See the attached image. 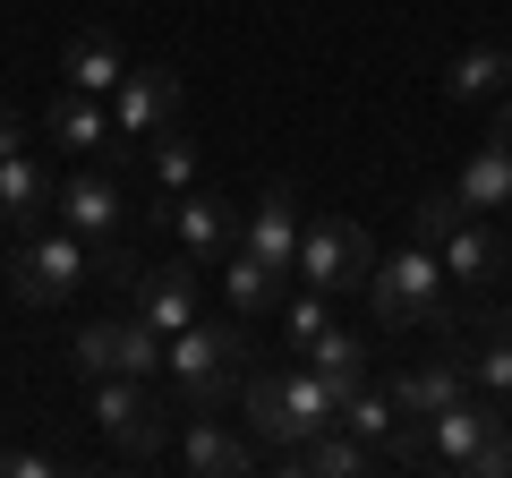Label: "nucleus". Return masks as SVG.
<instances>
[{"instance_id":"f257e3e1","label":"nucleus","mask_w":512,"mask_h":478,"mask_svg":"<svg viewBox=\"0 0 512 478\" xmlns=\"http://www.w3.org/2000/svg\"><path fill=\"white\" fill-rule=\"evenodd\" d=\"M239 410H248L256 453H291V444H308L316 427L342 419V393H333L325 376L299 359V368H248V385H239Z\"/></svg>"},{"instance_id":"f03ea898","label":"nucleus","mask_w":512,"mask_h":478,"mask_svg":"<svg viewBox=\"0 0 512 478\" xmlns=\"http://www.w3.org/2000/svg\"><path fill=\"white\" fill-rule=\"evenodd\" d=\"M163 368H171V385H180L188 410H222L239 385H248V316H222V325L188 316V325L163 342Z\"/></svg>"},{"instance_id":"7ed1b4c3","label":"nucleus","mask_w":512,"mask_h":478,"mask_svg":"<svg viewBox=\"0 0 512 478\" xmlns=\"http://www.w3.org/2000/svg\"><path fill=\"white\" fill-rule=\"evenodd\" d=\"M367 308H376V325H453V282H444V265H436V248H419V239H402L393 257L367 274Z\"/></svg>"},{"instance_id":"20e7f679","label":"nucleus","mask_w":512,"mask_h":478,"mask_svg":"<svg viewBox=\"0 0 512 478\" xmlns=\"http://www.w3.org/2000/svg\"><path fill=\"white\" fill-rule=\"evenodd\" d=\"M94 282V248L69 231V222H52V231H26L18 248H9V291L26 299V308H60L69 291H86Z\"/></svg>"},{"instance_id":"39448f33","label":"nucleus","mask_w":512,"mask_h":478,"mask_svg":"<svg viewBox=\"0 0 512 478\" xmlns=\"http://www.w3.org/2000/svg\"><path fill=\"white\" fill-rule=\"evenodd\" d=\"M367 274H376V239L359 231L350 214H316L308 231H299V265L291 282H316V291H367Z\"/></svg>"},{"instance_id":"423d86ee","label":"nucleus","mask_w":512,"mask_h":478,"mask_svg":"<svg viewBox=\"0 0 512 478\" xmlns=\"http://www.w3.org/2000/svg\"><path fill=\"white\" fill-rule=\"evenodd\" d=\"M94 427H103V444L128 453V461H146V453L171 444V410L154 402L146 376H94Z\"/></svg>"},{"instance_id":"0eeeda50","label":"nucleus","mask_w":512,"mask_h":478,"mask_svg":"<svg viewBox=\"0 0 512 478\" xmlns=\"http://www.w3.org/2000/svg\"><path fill=\"white\" fill-rule=\"evenodd\" d=\"M69 368L86 376V385H94V376H154V368H163V333H154L137 308H128V316H94V325H77Z\"/></svg>"},{"instance_id":"6e6552de","label":"nucleus","mask_w":512,"mask_h":478,"mask_svg":"<svg viewBox=\"0 0 512 478\" xmlns=\"http://www.w3.org/2000/svg\"><path fill=\"white\" fill-rule=\"evenodd\" d=\"M180 69H163V60H146V69H128L120 86H111V129H120V154L146 146V137L180 129Z\"/></svg>"},{"instance_id":"1a4fd4ad","label":"nucleus","mask_w":512,"mask_h":478,"mask_svg":"<svg viewBox=\"0 0 512 478\" xmlns=\"http://www.w3.org/2000/svg\"><path fill=\"white\" fill-rule=\"evenodd\" d=\"M495 436H504V402H495V393H478V385L427 419V453H436V470H470Z\"/></svg>"},{"instance_id":"9d476101","label":"nucleus","mask_w":512,"mask_h":478,"mask_svg":"<svg viewBox=\"0 0 512 478\" xmlns=\"http://www.w3.org/2000/svg\"><path fill=\"white\" fill-rule=\"evenodd\" d=\"M180 470L188 478H248L256 470V436H239V427H222L214 410H188V427H180Z\"/></svg>"},{"instance_id":"9b49d317","label":"nucleus","mask_w":512,"mask_h":478,"mask_svg":"<svg viewBox=\"0 0 512 478\" xmlns=\"http://www.w3.org/2000/svg\"><path fill=\"white\" fill-rule=\"evenodd\" d=\"M128 299H137V316H146V325L171 342V333H180L188 316L205 308V274H197V257H180V265H154V274H137V282H128Z\"/></svg>"},{"instance_id":"f8f14e48","label":"nucleus","mask_w":512,"mask_h":478,"mask_svg":"<svg viewBox=\"0 0 512 478\" xmlns=\"http://www.w3.org/2000/svg\"><path fill=\"white\" fill-rule=\"evenodd\" d=\"M436 265H444V282H495L512 265V239L495 231V214H461L436 239Z\"/></svg>"},{"instance_id":"ddd939ff","label":"nucleus","mask_w":512,"mask_h":478,"mask_svg":"<svg viewBox=\"0 0 512 478\" xmlns=\"http://www.w3.org/2000/svg\"><path fill=\"white\" fill-rule=\"evenodd\" d=\"M299 231H308L299 197H291V188H265V197H256V214L239 222V248H248V257H265L274 274H291V265H299Z\"/></svg>"},{"instance_id":"4468645a","label":"nucleus","mask_w":512,"mask_h":478,"mask_svg":"<svg viewBox=\"0 0 512 478\" xmlns=\"http://www.w3.org/2000/svg\"><path fill=\"white\" fill-rule=\"evenodd\" d=\"M120 214H128V197L103 171H77V180L52 188V222H69L77 239H120Z\"/></svg>"},{"instance_id":"2eb2a0df","label":"nucleus","mask_w":512,"mask_h":478,"mask_svg":"<svg viewBox=\"0 0 512 478\" xmlns=\"http://www.w3.org/2000/svg\"><path fill=\"white\" fill-rule=\"evenodd\" d=\"M43 137H52L60 154H111V146H120V129H111V103H103V94H77V86L52 94V111H43Z\"/></svg>"},{"instance_id":"dca6fc26","label":"nucleus","mask_w":512,"mask_h":478,"mask_svg":"<svg viewBox=\"0 0 512 478\" xmlns=\"http://www.w3.org/2000/svg\"><path fill=\"white\" fill-rule=\"evenodd\" d=\"M163 222H171V239H180L188 257H222V248H239V214L222 197H205V188H180V197L163 205Z\"/></svg>"},{"instance_id":"f3484780","label":"nucleus","mask_w":512,"mask_h":478,"mask_svg":"<svg viewBox=\"0 0 512 478\" xmlns=\"http://www.w3.org/2000/svg\"><path fill=\"white\" fill-rule=\"evenodd\" d=\"M384 393H393V410H402V419H436L444 402H461V393H470V359H461V350L419 359V368H402Z\"/></svg>"},{"instance_id":"a211bd4d","label":"nucleus","mask_w":512,"mask_h":478,"mask_svg":"<svg viewBox=\"0 0 512 478\" xmlns=\"http://www.w3.org/2000/svg\"><path fill=\"white\" fill-rule=\"evenodd\" d=\"M282 470H299V478H367L376 470V444H359L350 427H316L308 444H291V453H274Z\"/></svg>"},{"instance_id":"6ab92c4d","label":"nucleus","mask_w":512,"mask_h":478,"mask_svg":"<svg viewBox=\"0 0 512 478\" xmlns=\"http://www.w3.org/2000/svg\"><path fill=\"white\" fill-rule=\"evenodd\" d=\"M43 214H52V180H43L35 154H0V231H43Z\"/></svg>"},{"instance_id":"aec40b11","label":"nucleus","mask_w":512,"mask_h":478,"mask_svg":"<svg viewBox=\"0 0 512 478\" xmlns=\"http://www.w3.org/2000/svg\"><path fill=\"white\" fill-rule=\"evenodd\" d=\"M282 291H291V274H274L265 257L231 248V265H222V308H231V316H265V308H282Z\"/></svg>"},{"instance_id":"412c9836","label":"nucleus","mask_w":512,"mask_h":478,"mask_svg":"<svg viewBox=\"0 0 512 478\" xmlns=\"http://www.w3.org/2000/svg\"><path fill=\"white\" fill-rule=\"evenodd\" d=\"M299 359H308V368L325 376V385L342 393V402H350V393L367 385V376H376V368H367V333H342V325H325V333H316L308 350H299Z\"/></svg>"},{"instance_id":"4be33fe9","label":"nucleus","mask_w":512,"mask_h":478,"mask_svg":"<svg viewBox=\"0 0 512 478\" xmlns=\"http://www.w3.org/2000/svg\"><path fill=\"white\" fill-rule=\"evenodd\" d=\"M504 77H512V43H470L444 69V94L453 103H487V94H504Z\"/></svg>"},{"instance_id":"5701e85b","label":"nucleus","mask_w":512,"mask_h":478,"mask_svg":"<svg viewBox=\"0 0 512 478\" xmlns=\"http://www.w3.org/2000/svg\"><path fill=\"white\" fill-rule=\"evenodd\" d=\"M60 77H69L77 94H103V103H111V86L128 77V60H120V43H111V35H69V52H60Z\"/></svg>"},{"instance_id":"b1692460","label":"nucleus","mask_w":512,"mask_h":478,"mask_svg":"<svg viewBox=\"0 0 512 478\" xmlns=\"http://www.w3.org/2000/svg\"><path fill=\"white\" fill-rule=\"evenodd\" d=\"M453 197L470 205V214H512V163H504V154H495V146H478L470 163H461Z\"/></svg>"},{"instance_id":"393cba45","label":"nucleus","mask_w":512,"mask_h":478,"mask_svg":"<svg viewBox=\"0 0 512 478\" xmlns=\"http://www.w3.org/2000/svg\"><path fill=\"white\" fill-rule=\"evenodd\" d=\"M333 427H350V436H359V444H384V436H393V427H402V410H393V393H384L376 376H367V385H359V393H350V402H342V419H333Z\"/></svg>"},{"instance_id":"a878e982","label":"nucleus","mask_w":512,"mask_h":478,"mask_svg":"<svg viewBox=\"0 0 512 478\" xmlns=\"http://www.w3.org/2000/svg\"><path fill=\"white\" fill-rule=\"evenodd\" d=\"M470 385H478V393H495V402L512 393V316H495L487 342L470 350Z\"/></svg>"},{"instance_id":"bb28decb","label":"nucleus","mask_w":512,"mask_h":478,"mask_svg":"<svg viewBox=\"0 0 512 478\" xmlns=\"http://www.w3.org/2000/svg\"><path fill=\"white\" fill-rule=\"evenodd\" d=\"M128 154H146V171H154V180L171 188V197H180V188L197 180V146H188L180 129H163V137H146V146H128Z\"/></svg>"},{"instance_id":"cd10ccee","label":"nucleus","mask_w":512,"mask_h":478,"mask_svg":"<svg viewBox=\"0 0 512 478\" xmlns=\"http://www.w3.org/2000/svg\"><path fill=\"white\" fill-rule=\"evenodd\" d=\"M325 308H333V291H316V282H299V291H282V333H291V350H308L316 333L333 325Z\"/></svg>"},{"instance_id":"c85d7f7f","label":"nucleus","mask_w":512,"mask_h":478,"mask_svg":"<svg viewBox=\"0 0 512 478\" xmlns=\"http://www.w3.org/2000/svg\"><path fill=\"white\" fill-rule=\"evenodd\" d=\"M461 214H470V205H461V197H453V188H427V197H419V205H410V239H419V248H436V239H444V231H453V222H461Z\"/></svg>"},{"instance_id":"c756f323","label":"nucleus","mask_w":512,"mask_h":478,"mask_svg":"<svg viewBox=\"0 0 512 478\" xmlns=\"http://www.w3.org/2000/svg\"><path fill=\"white\" fill-rule=\"evenodd\" d=\"M487 146H495V154H504V163H512V94H504V103H495V129H487Z\"/></svg>"},{"instance_id":"7c9ffc66","label":"nucleus","mask_w":512,"mask_h":478,"mask_svg":"<svg viewBox=\"0 0 512 478\" xmlns=\"http://www.w3.org/2000/svg\"><path fill=\"white\" fill-rule=\"evenodd\" d=\"M0 154H26V120L18 111H0Z\"/></svg>"},{"instance_id":"2f4dec72","label":"nucleus","mask_w":512,"mask_h":478,"mask_svg":"<svg viewBox=\"0 0 512 478\" xmlns=\"http://www.w3.org/2000/svg\"><path fill=\"white\" fill-rule=\"evenodd\" d=\"M504 427H512V393H504Z\"/></svg>"}]
</instances>
